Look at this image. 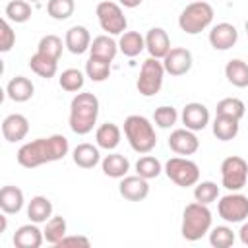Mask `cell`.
<instances>
[{"label": "cell", "instance_id": "obj_1", "mask_svg": "<svg viewBox=\"0 0 248 248\" xmlns=\"http://www.w3.org/2000/svg\"><path fill=\"white\" fill-rule=\"evenodd\" d=\"M68 140L62 134H54L48 138H37L33 141L23 143L17 149V163L25 169H37L45 163L60 161L68 155Z\"/></svg>", "mask_w": 248, "mask_h": 248}, {"label": "cell", "instance_id": "obj_2", "mask_svg": "<svg viewBox=\"0 0 248 248\" xmlns=\"http://www.w3.org/2000/svg\"><path fill=\"white\" fill-rule=\"evenodd\" d=\"M99 116V99L93 93H78L70 103V128L78 136H85L93 130Z\"/></svg>", "mask_w": 248, "mask_h": 248}, {"label": "cell", "instance_id": "obj_3", "mask_svg": "<svg viewBox=\"0 0 248 248\" xmlns=\"http://www.w3.org/2000/svg\"><path fill=\"white\" fill-rule=\"evenodd\" d=\"M124 136L136 153H149L157 145V134L153 124L141 114H130L124 120Z\"/></svg>", "mask_w": 248, "mask_h": 248}, {"label": "cell", "instance_id": "obj_4", "mask_svg": "<svg viewBox=\"0 0 248 248\" xmlns=\"http://www.w3.org/2000/svg\"><path fill=\"white\" fill-rule=\"evenodd\" d=\"M211 211L207 209L205 203H200V202H194V203H188L184 207V213H182V227H180V232L186 240L190 242H196L200 240L202 236H205L211 229Z\"/></svg>", "mask_w": 248, "mask_h": 248}, {"label": "cell", "instance_id": "obj_5", "mask_svg": "<svg viewBox=\"0 0 248 248\" xmlns=\"http://www.w3.org/2000/svg\"><path fill=\"white\" fill-rule=\"evenodd\" d=\"M213 21V8L205 0L190 2L178 16V27L188 35H198Z\"/></svg>", "mask_w": 248, "mask_h": 248}, {"label": "cell", "instance_id": "obj_6", "mask_svg": "<svg viewBox=\"0 0 248 248\" xmlns=\"http://www.w3.org/2000/svg\"><path fill=\"white\" fill-rule=\"evenodd\" d=\"M163 78H165V66H163V62H159V58L149 56L147 60H143L140 78L136 83L140 95H143V97L157 95L163 87Z\"/></svg>", "mask_w": 248, "mask_h": 248}, {"label": "cell", "instance_id": "obj_7", "mask_svg": "<svg viewBox=\"0 0 248 248\" xmlns=\"http://www.w3.org/2000/svg\"><path fill=\"white\" fill-rule=\"evenodd\" d=\"M165 174L169 176V180H172L176 186L188 188V186H196L200 180V167L184 157H170L165 167H163Z\"/></svg>", "mask_w": 248, "mask_h": 248}, {"label": "cell", "instance_id": "obj_8", "mask_svg": "<svg viewBox=\"0 0 248 248\" xmlns=\"http://www.w3.org/2000/svg\"><path fill=\"white\" fill-rule=\"evenodd\" d=\"M246 180H248V163L242 157L231 155V157L223 159V163H221L223 188H227L229 192H238L240 188L246 186Z\"/></svg>", "mask_w": 248, "mask_h": 248}, {"label": "cell", "instance_id": "obj_9", "mask_svg": "<svg viewBox=\"0 0 248 248\" xmlns=\"http://www.w3.org/2000/svg\"><path fill=\"white\" fill-rule=\"evenodd\" d=\"M97 19H99V25L103 31H107L108 35H122L126 31V16L120 8V4L116 2H110V0H103L97 4Z\"/></svg>", "mask_w": 248, "mask_h": 248}, {"label": "cell", "instance_id": "obj_10", "mask_svg": "<svg viewBox=\"0 0 248 248\" xmlns=\"http://www.w3.org/2000/svg\"><path fill=\"white\" fill-rule=\"evenodd\" d=\"M217 213L227 223H242L248 217V198L238 192H231L217 202Z\"/></svg>", "mask_w": 248, "mask_h": 248}, {"label": "cell", "instance_id": "obj_11", "mask_svg": "<svg viewBox=\"0 0 248 248\" xmlns=\"http://www.w3.org/2000/svg\"><path fill=\"white\" fill-rule=\"evenodd\" d=\"M192 52L184 46H174L167 52V56L163 58V66H165V72L170 74V76H184L190 72L192 68Z\"/></svg>", "mask_w": 248, "mask_h": 248}, {"label": "cell", "instance_id": "obj_12", "mask_svg": "<svg viewBox=\"0 0 248 248\" xmlns=\"http://www.w3.org/2000/svg\"><path fill=\"white\" fill-rule=\"evenodd\" d=\"M169 147L176 155H194L200 149V140H198V136L192 130L178 128V130L170 132V136H169Z\"/></svg>", "mask_w": 248, "mask_h": 248}, {"label": "cell", "instance_id": "obj_13", "mask_svg": "<svg viewBox=\"0 0 248 248\" xmlns=\"http://www.w3.org/2000/svg\"><path fill=\"white\" fill-rule=\"evenodd\" d=\"M238 41V31L232 23H217L211 27L209 31V45L215 48V50H229L236 45Z\"/></svg>", "mask_w": 248, "mask_h": 248}, {"label": "cell", "instance_id": "obj_14", "mask_svg": "<svg viewBox=\"0 0 248 248\" xmlns=\"http://www.w3.org/2000/svg\"><path fill=\"white\" fill-rule=\"evenodd\" d=\"M180 118H182L184 128H188L192 132H198V130H203L209 124V108L203 103H188L182 108Z\"/></svg>", "mask_w": 248, "mask_h": 248}, {"label": "cell", "instance_id": "obj_15", "mask_svg": "<svg viewBox=\"0 0 248 248\" xmlns=\"http://www.w3.org/2000/svg\"><path fill=\"white\" fill-rule=\"evenodd\" d=\"M118 192L128 202H141L149 194V184L140 174H136V176H124L120 180V184H118Z\"/></svg>", "mask_w": 248, "mask_h": 248}, {"label": "cell", "instance_id": "obj_16", "mask_svg": "<svg viewBox=\"0 0 248 248\" xmlns=\"http://www.w3.org/2000/svg\"><path fill=\"white\" fill-rule=\"evenodd\" d=\"M29 132V120L23 116V114H8L4 120H2V136L6 141L10 143H16V141H21Z\"/></svg>", "mask_w": 248, "mask_h": 248}, {"label": "cell", "instance_id": "obj_17", "mask_svg": "<svg viewBox=\"0 0 248 248\" xmlns=\"http://www.w3.org/2000/svg\"><path fill=\"white\" fill-rule=\"evenodd\" d=\"M145 50L149 52V56L163 60L167 56V52L170 50V39L167 35V31L163 27H151L145 35Z\"/></svg>", "mask_w": 248, "mask_h": 248}, {"label": "cell", "instance_id": "obj_18", "mask_svg": "<svg viewBox=\"0 0 248 248\" xmlns=\"http://www.w3.org/2000/svg\"><path fill=\"white\" fill-rule=\"evenodd\" d=\"M45 240L43 231L37 227V223H27L21 225L16 232H14V246L16 248H39Z\"/></svg>", "mask_w": 248, "mask_h": 248}, {"label": "cell", "instance_id": "obj_19", "mask_svg": "<svg viewBox=\"0 0 248 248\" xmlns=\"http://www.w3.org/2000/svg\"><path fill=\"white\" fill-rule=\"evenodd\" d=\"M64 45L72 54H83L85 50H89L91 46V35L89 29L83 25H74L66 31L64 37Z\"/></svg>", "mask_w": 248, "mask_h": 248}, {"label": "cell", "instance_id": "obj_20", "mask_svg": "<svg viewBox=\"0 0 248 248\" xmlns=\"http://www.w3.org/2000/svg\"><path fill=\"white\" fill-rule=\"evenodd\" d=\"M6 93H8V97H10L14 103H25V101H29V99L33 97L35 85H33V81H31L29 78H25V76H16V78H12V79L8 81Z\"/></svg>", "mask_w": 248, "mask_h": 248}, {"label": "cell", "instance_id": "obj_21", "mask_svg": "<svg viewBox=\"0 0 248 248\" xmlns=\"http://www.w3.org/2000/svg\"><path fill=\"white\" fill-rule=\"evenodd\" d=\"M120 138H122L120 128H118L114 122H105V124H101V126L97 128V132H95L97 145H99L101 149H107V151L116 149L118 143H120Z\"/></svg>", "mask_w": 248, "mask_h": 248}, {"label": "cell", "instance_id": "obj_22", "mask_svg": "<svg viewBox=\"0 0 248 248\" xmlns=\"http://www.w3.org/2000/svg\"><path fill=\"white\" fill-rule=\"evenodd\" d=\"M25 200H23V192L17 186H4L0 190V209L8 215L19 213L23 207Z\"/></svg>", "mask_w": 248, "mask_h": 248}, {"label": "cell", "instance_id": "obj_23", "mask_svg": "<svg viewBox=\"0 0 248 248\" xmlns=\"http://www.w3.org/2000/svg\"><path fill=\"white\" fill-rule=\"evenodd\" d=\"M72 159L78 167L81 169H93L99 161H101V153H99V145L95 147L93 143H79L74 147L72 151Z\"/></svg>", "mask_w": 248, "mask_h": 248}, {"label": "cell", "instance_id": "obj_24", "mask_svg": "<svg viewBox=\"0 0 248 248\" xmlns=\"http://www.w3.org/2000/svg\"><path fill=\"white\" fill-rule=\"evenodd\" d=\"M27 217L33 223H46L52 217V202L45 196H35L27 203Z\"/></svg>", "mask_w": 248, "mask_h": 248}, {"label": "cell", "instance_id": "obj_25", "mask_svg": "<svg viewBox=\"0 0 248 248\" xmlns=\"http://www.w3.org/2000/svg\"><path fill=\"white\" fill-rule=\"evenodd\" d=\"M89 52H91V56H97V58L112 62L116 52H118V43L112 37H108V35H99V37H95L91 41Z\"/></svg>", "mask_w": 248, "mask_h": 248}, {"label": "cell", "instance_id": "obj_26", "mask_svg": "<svg viewBox=\"0 0 248 248\" xmlns=\"http://www.w3.org/2000/svg\"><path fill=\"white\" fill-rule=\"evenodd\" d=\"M213 136L221 141H229L234 140L238 134V120L232 116H225V114H215L213 120Z\"/></svg>", "mask_w": 248, "mask_h": 248}, {"label": "cell", "instance_id": "obj_27", "mask_svg": "<svg viewBox=\"0 0 248 248\" xmlns=\"http://www.w3.org/2000/svg\"><path fill=\"white\" fill-rule=\"evenodd\" d=\"M101 167H103V172L107 176H110V178H124L128 174V170H130V161L124 155H120V153H110V155H107L103 159Z\"/></svg>", "mask_w": 248, "mask_h": 248}, {"label": "cell", "instance_id": "obj_28", "mask_svg": "<svg viewBox=\"0 0 248 248\" xmlns=\"http://www.w3.org/2000/svg\"><path fill=\"white\" fill-rule=\"evenodd\" d=\"M145 48V37H141L138 31H124L120 35V41H118V50L124 54V56H138L141 50Z\"/></svg>", "mask_w": 248, "mask_h": 248}, {"label": "cell", "instance_id": "obj_29", "mask_svg": "<svg viewBox=\"0 0 248 248\" xmlns=\"http://www.w3.org/2000/svg\"><path fill=\"white\" fill-rule=\"evenodd\" d=\"M29 68H31L37 76H41V78H45V79H50V78L56 76L58 60H54V58H50V56H46V54L35 52V54L29 58Z\"/></svg>", "mask_w": 248, "mask_h": 248}, {"label": "cell", "instance_id": "obj_30", "mask_svg": "<svg viewBox=\"0 0 248 248\" xmlns=\"http://www.w3.org/2000/svg\"><path fill=\"white\" fill-rule=\"evenodd\" d=\"M225 76L234 87H248V64L240 58H232L225 66Z\"/></svg>", "mask_w": 248, "mask_h": 248}, {"label": "cell", "instance_id": "obj_31", "mask_svg": "<svg viewBox=\"0 0 248 248\" xmlns=\"http://www.w3.org/2000/svg\"><path fill=\"white\" fill-rule=\"evenodd\" d=\"M66 231H68L66 219H64L62 215H54V217H50V219L46 221L43 234H45V240H46L48 244L58 246V242H60V240H62V238L68 234Z\"/></svg>", "mask_w": 248, "mask_h": 248}, {"label": "cell", "instance_id": "obj_32", "mask_svg": "<svg viewBox=\"0 0 248 248\" xmlns=\"http://www.w3.org/2000/svg\"><path fill=\"white\" fill-rule=\"evenodd\" d=\"M85 74L91 81H105L110 76V62L97 56H89V60L85 62Z\"/></svg>", "mask_w": 248, "mask_h": 248}, {"label": "cell", "instance_id": "obj_33", "mask_svg": "<svg viewBox=\"0 0 248 248\" xmlns=\"http://www.w3.org/2000/svg\"><path fill=\"white\" fill-rule=\"evenodd\" d=\"M136 172L140 176H143L145 180H151V178H157L161 172H163V165L157 157L153 155H143L136 161Z\"/></svg>", "mask_w": 248, "mask_h": 248}, {"label": "cell", "instance_id": "obj_34", "mask_svg": "<svg viewBox=\"0 0 248 248\" xmlns=\"http://www.w3.org/2000/svg\"><path fill=\"white\" fill-rule=\"evenodd\" d=\"M4 14H6V19H8V21L25 23V21L31 17L33 10H31V6H29L25 0H12V2H8Z\"/></svg>", "mask_w": 248, "mask_h": 248}, {"label": "cell", "instance_id": "obj_35", "mask_svg": "<svg viewBox=\"0 0 248 248\" xmlns=\"http://www.w3.org/2000/svg\"><path fill=\"white\" fill-rule=\"evenodd\" d=\"M58 83H60V87H62L64 91L76 93V91H79V89L83 87L85 79H83V74H81L78 68H68V70H64V72L60 74Z\"/></svg>", "mask_w": 248, "mask_h": 248}, {"label": "cell", "instance_id": "obj_36", "mask_svg": "<svg viewBox=\"0 0 248 248\" xmlns=\"http://www.w3.org/2000/svg\"><path fill=\"white\" fill-rule=\"evenodd\" d=\"M234 232L231 227L227 225H219V227H213L209 229V244L215 246V248H229L234 244Z\"/></svg>", "mask_w": 248, "mask_h": 248}, {"label": "cell", "instance_id": "obj_37", "mask_svg": "<svg viewBox=\"0 0 248 248\" xmlns=\"http://www.w3.org/2000/svg\"><path fill=\"white\" fill-rule=\"evenodd\" d=\"M76 10L74 0H48L46 2V12L52 19L56 21H64L68 19Z\"/></svg>", "mask_w": 248, "mask_h": 248}, {"label": "cell", "instance_id": "obj_38", "mask_svg": "<svg viewBox=\"0 0 248 248\" xmlns=\"http://www.w3.org/2000/svg\"><path fill=\"white\" fill-rule=\"evenodd\" d=\"M246 108H244V103L236 97H225L217 103V114H225V116H232L236 120H240L244 116Z\"/></svg>", "mask_w": 248, "mask_h": 248}, {"label": "cell", "instance_id": "obj_39", "mask_svg": "<svg viewBox=\"0 0 248 248\" xmlns=\"http://www.w3.org/2000/svg\"><path fill=\"white\" fill-rule=\"evenodd\" d=\"M194 198H196V202L209 205L219 198V186L215 182H211V180L198 182L196 188H194Z\"/></svg>", "mask_w": 248, "mask_h": 248}, {"label": "cell", "instance_id": "obj_40", "mask_svg": "<svg viewBox=\"0 0 248 248\" xmlns=\"http://www.w3.org/2000/svg\"><path fill=\"white\" fill-rule=\"evenodd\" d=\"M176 120H178V112H176V108L174 107H170V105H161V107H157L155 108V112H153V122L159 126V128H172L174 124H176Z\"/></svg>", "mask_w": 248, "mask_h": 248}, {"label": "cell", "instance_id": "obj_41", "mask_svg": "<svg viewBox=\"0 0 248 248\" xmlns=\"http://www.w3.org/2000/svg\"><path fill=\"white\" fill-rule=\"evenodd\" d=\"M37 52L46 54V56L58 60L60 54H62V39L56 37V35H45L39 41V45H37Z\"/></svg>", "mask_w": 248, "mask_h": 248}, {"label": "cell", "instance_id": "obj_42", "mask_svg": "<svg viewBox=\"0 0 248 248\" xmlns=\"http://www.w3.org/2000/svg\"><path fill=\"white\" fill-rule=\"evenodd\" d=\"M14 45H16V31L12 29L8 19H2L0 21V52L12 50Z\"/></svg>", "mask_w": 248, "mask_h": 248}, {"label": "cell", "instance_id": "obj_43", "mask_svg": "<svg viewBox=\"0 0 248 248\" xmlns=\"http://www.w3.org/2000/svg\"><path fill=\"white\" fill-rule=\"evenodd\" d=\"M58 246L62 248V246H83V248H89L91 246V240L87 238V236H83V234H66L60 242H58Z\"/></svg>", "mask_w": 248, "mask_h": 248}, {"label": "cell", "instance_id": "obj_44", "mask_svg": "<svg viewBox=\"0 0 248 248\" xmlns=\"http://www.w3.org/2000/svg\"><path fill=\"white\" fill-rule=\"evenodd\" d=\"M238 236H240V242L244 246H248V223H242V227L238 231Z\"/></svg>", "mask_w": 248, "mask_h": 248}, {"label": "cell", "instance_id": "obj_45", "mask_svg": "<svg viewBox=\"0 0 248 248\" xmlns=\"http://www.w3.org/2000/svg\"><path fill=\"white\" fill-rule=\"evenodd\" d=\"M141 2L143 0H118V4L124 6V8H138Z\"/></svg>", "mask_w": 248, "mask_h": 248}, {"label": "cell", "instance_id": "obj_46", "mask_svg": "<svg viewBox=\"0 0 248 248\" xmlns=\"http://www.w3.org/2000/svg\"><path fill=\"white\" fill-rule=\"evenodd\" d=\"M6 215H8V213H4V215L0 217V223H2V225H0V232H4V231H6Z\"/></svg>", "mask_w": 248, "mask_h": 248}, {"label": "cell", "instance_id": "obj_47", "mask_svg": "<svg viewBox=\"0 0 248 248\" xmlns=\"http://www.w3.org/2000/svg\"><path fill=\"white\" fill-rule=\"evenodd\" d=\"M244 27H246V33H248V19H246V25Z\"/></svg>", "mask_w": 248, "mask_h": 248}]
</instances>
